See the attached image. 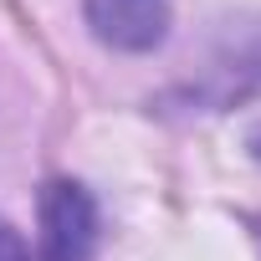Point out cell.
<instances>
[{
  "instance_id": "cell-1",
  "label": "cell",
  "mask_w": 261,
  "mask_h": 261,
  "mask_svg": "<svg viewBox=\"0 0 261 261\" xmlns=\"http://www.w3.org/2000/svg\"><path fill=\"white\" fill-rule=\"evenodd\" d=\"M97 256V205L77 179H51L41 190V261H92Z\"/></svg>"
},
{
  "instance_id": "cell-2",
  "label": "cell",
  "mask_w": 261,
  "mask_h": 261,
  "mask_svg": "<svg viewBox=\"0 0 261 261\" xmlns=\"http://www.w3.org/2000/svg\"><path fill=\"white\" fill-rule=\"evenodd\" d=\"M87 26L113 51H154L169 36V0H87Z\"/></svg>"
},
{
  "instance_id": "cell-3",
  "label": "cell",
  "mask_w": 261,
  "mask_h": 261,
  "mask_svg": "<svg viewBox=\"0 0 261 261\" xmlns=\"http://www.w3.org/2000/svg\"><path fill=\"white\" fill-rule=\"evenodd\" d=\"M0 261H31V246H26L21 230L6 225V220H0Z\"/></svg>"
},
{
  "instance_id": "cell-4",
  "label": "cell",
  "mask_w": 261,
  "mask_h": 261,
  "mask_svg": "<svg viewBox=\"0 0 261 261\" xmlns=\"http://www.w3.org/2000/svg\"><path fill=\"white\" fill-rule=\"evenodd\" d=\"M251 149H256V154H261V128H256V134H251Z\"/></svg>"
}]
</instances>
